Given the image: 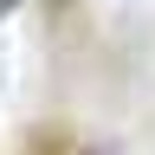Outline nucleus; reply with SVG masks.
<instances>
[{
    "label": "nucleus",
    "mask_w": 155,
    "mask_h": 155,
    "mask_svg": "<svg viewBox=\"0 0 155 155\" xmlns=\"http://www.w3.org/2000/svg\"><path fill=\"white\" fill-rule=\"evenodd\" d=\"M0 7H13V0H0Z\"/></svg>",
    "instance_id": "nucleus-1"
}]
</instances>
